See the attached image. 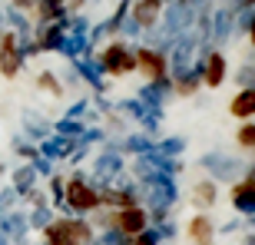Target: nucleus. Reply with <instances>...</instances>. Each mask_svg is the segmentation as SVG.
<instances>
[{"instance_id": "obj_1", "label": "nucleus", "mask_w": 255, "mask_h": 245, "mask_svg": "<svg viewBox=\"0 0 255 245\" xmlns=\"http://www.w3.org/2000/svg\"><path fill=\"white\" fill-rule=\"evenodd\" d=\"M63 216H83L90 219L100 212V186H96L83 169H73L63 182Z\"/></svg>"}, {"instance_id": "obj_2", "label": "nucleus", "mask_w": 255, "mask_h": 245, "mask_svg": "<svg viewBox=\"0 0 255 245\" xmlns=\"http://www.w3.org/2000/svg\"><path fill=\"white\" fill-rule=\"evenodd\" d=\"M136 43L129 40H110L103 50L93 53V63L100 70V76H113V80H123V76L136 73Z\"/></svg>"}, {"instance_id": "obj_3", "label": "nucleus", "mask_w": 255, "mask_h": 245, "mask_svg": "<svg viewBox=\"0 0 255 245\" xmlns=\"http://www.w3.org/2000/svg\"><path fill=\"white\" fill-rule=\"evenodd\" d=\"M136 73L146 80V83H169V53L166 50H156L149 43H136Z\"/></svg>"}, {"instance_id": "obj_4", "label": "nucleus", "mask_w": 255, "mask_h": 245, "mask_svg": "<svg viewBox=\"0 0 255 245\" xmlns=\"http://www.w3.org/2000/svg\"><path fill=\"white\" fill-rule=\"evenodd\" d=\"M23 66H27V57H23V47H20V33L17 30H3L0 33V76L17 80Z\"/></svg>"}, {"instance_id": "obj_5", "label": "nucleus", "mask_w": 255, "mask_h": 245, "mask_svg": "<svg viewBox=\"0 0 255 245\" xmlns=\"http://www.w3.org/2000/svg\"><path fill=\"white\" fill-rule=\"evenodd\" d=\"M100 186V209H132L142 206L139 189L132 182H96Z\"/></svg>"}, {"instance_id": "obj_6", "label": "nucleus", "mask_w": 255, "mask_h": 245, "mask_svg": "<svg viewBox=\"0 0 255 245\" xmlns=\"http://www.w3.org/2000/svg\"><path fill=\"white\" fill-rule=\"evenodd\" d=\"M196 70L202 76V86H212V90L222 86L226 76H229V63L222 57V50H216V47H202V53L196 60Z\"/></svg>"}, {"instance_id": "obj_7", "label": "nucleus", "mask_w": 255, "mask_h": 245, "mask_svg": "<svg viewBox=\"0 0 255 245\" xmlns=\"http://www.w3.org/2000/svg\"><path fill=\"white\" fill-rule=\"evenodd\" d=\"M199 166L209 172L212 182H232L239 176V169H242V162H239L236 156H226V152H206V156L199 159Z\"/></svg>"}, {"instance_id": "obj_8", "label": "nucleus", "mask_w": 255, "mask_h": 245, "mask_svg": "<svg viewBox=\"0 0 255 245\" xmlns=\"http://www.w3.org/2000/svg\"><path fill=\"white\" fill-rule=\"evenodd\" d=\"M162 13H166V0H132V7H129V20L142 33H152L159 27Z\"/></svg>"}, {"instance_id": "obj_9", "label": "nucleus", "mask_w": 255, "mask_h": 245, "mask_svg": "<svg viewBox=\"0 0 255 245\" xmlns=\"http://www.w3.org/2000/svg\"><path fill=\"white\" fill-rule=\"evenodd\" d=\"M33 47L37 53H63V43H66V20L60 23H40L33 30Z\"/></svg>"}, {"instance_id": "obj_10", "label": "nucleus", "mask_w": 255, "mask_h": 245, "mask_svg": "<svg viewBox=\"0 0 255 245\" xmlns=\"http://www.w3.org/2000/svg\"><path fill=\"white\" fill-rule=\"evenodd\" d=\"M229 202L239 216L255 219V182L252 179H236L232 189H229Z\"/></svg>"}, {"instance_id": "obj_11", "label": "nucleus", "mask_w": 255, "mask_h": 245, "mask_svg": "<svg viewBox=\"0 0 255 245\" xmlns=\"http://www.w3.org/2000/svg\"><path fill=\"white\" fill-rule=\"evenodd\" d=\"M20 122H23V136H27V142H43L53 136V120L43 113H37V110H23V116H20Z\"/></svg>"}, {"instance_id": "obj_12", "label": "nucleus", "mask_w": 255, "mask_h": 245, "mask_svg": "<svg viewBox=\"0 0 255 245\" xmlns=\"http://www.w3.org/2000/svg\"><path fill=\"white\" fill-rule=\"evenodd\" d=\"M216 222L206 216V212H196V216L186 222V236L192 245H216Z\"/></svg>"}, {"instance_id": "obj_13", "label": "nucleus", "mask_w": 255, "mask_h": 245, "mask_svg": "<svg viewBox=\"0 0 255 245\" xmlns=\"http://www.w3.org/2000/svg\"><path fill=\"white\" fill-rule=\"evenodd\" d=\"M199 86H202V76H199V70L192 66V70H172L169 73V90L172 96H196L199 93Z\"/></svg>"}, {"instance_id": "obj_14", "label": "nucleus", "mask_w": 255, "mask_h": 245, "mask_svg": "<svg viewBox=\"0 0 255 245\" xmlns=\"http://www.w3.org/2000/svg\"><path fill=\"white\" fill-rule=\"evenodd\" d=\"M76 149H80V142H76V139H66V136H57V132H53L50 139L40 142V156H43V159H50V162L70 159Z\"/></svg>"}, {"instance_id": "obj_15", "label": "nucleus", "mask_w": 255, "mask_h": 245, "mask_svg": "<svg viewBox=\"0 0 255 245\" xmlns=\"http://www.w3.org/2000/svg\"><path fill=\"white\" fill-rule=\"evenodd\" d=\"M123 172V152H100L93 162V182H116V176Z\"/></svg>"}, {"instance_id": "obj_16", "label": "nucleus", "mask_w": 255, "mask_h": 245, "mask_svg": "<svg viewBox=\"0 0 255 245\" xmlns=\"http://www.w3.org/2000/svg\"><path fill=\"white\" fill-rule=\"evenodd\" d=\"M232 30H236V13H232V10H216V13L209 17V47L219 50V43H222Z\"/></svg>"}, {"instance_id": "obj_17", "label": "nucleus", "mask_w": 255, "mask_h": 245, "mask_svg": "<svg viewBox=\"0 0 255 245\" xmlns=\"http://www.w3.org/2000/svg\"><path fill=\"white\" fill-rule=\"evenodd\" d=\"M216 199H219V186L212 179H199L196 186H192V206L199 209V212H206V209H212L216 206Z\"/></svg>"}, {"instance_id": "obj_18", "label": "nucleus", "mask_w": 255, "mask_h": 245, "mask_svg": "<svg viewBox=\"0 0 255 245\" xmlns=\"http://www.w3.org/2000/svg\"><path fill=\"white\" fill-rule=\"evenodd\" d=\"M229 113L236 116V120H252L255 116V86H246V90H239V93L232 96Z\"/></svg>"}, {"instance_id": "obj_19", "label": "nucleus", "mask_w": 255, "mask_h": 245, "mask_svg": "<svg viewBox=\"0 0 255 245\" xmlns=\"http://www.w3.org/2000/svg\"><path fill=\"white\" fill-rule=\"evenodd\" d=\"M10 179H13V192H17L20 199L27 196L30 189H37V182H40V172L33 169V166H30V162H23V166H20V169H13V176H10Z\"/></svg>"}, {"instance_id": "obj_20", "label": "nucleus", "mask_w": 255, "mask_h": 245, "mask_svg": "<svg viewBox=\"0 0 255 245\" xmlns=\"http://www.w3.org/2000/svg\"><path fill=\"white\" fill-rule=\"evenodd\" d=\"M66 232H70V239H73L76 245H90L96 239V229L90 226V219H83V216H66Z\"/></svg>"}, {"instance_id": "obj_21", "label": "nucleus", "mask_w": 255, "mask_h": 245, "mask_svg": "<svg viewBox=\"0 0 255 245\" xmlns=\"http://www.w3.org/2000/svg\"><path fill=\"white\" fill-rule=\"evenodd\" d=\"M73 73L83 80V83H90L93 90H103V80H100V70H96V63H93V57H80V60H73Z\"/></svg>"}, {"instance_id": "obj_22", "label": "nucleus", "mask_w": 255, "mask_h": 245, "mask_svg": "<svg viewBox=\"0 0 255 245\" xmlns=\"http://www.w3.org/2000/svg\"><path fill=\"white\" fill-rule=\"evenodd\" d=\"M152 146H156V139L152 136H146V132H132L129 139L123 142V156H149L152 152Z\"/></svg>"}, {"instance_id": "obj_23", "label": "nucleus", "mask_w": 255, "mask_h": 245, "mask_svg": "<svg viewBox=\"0 0 255 245\" xmlns=\"http://www.w3.org/2000/svg\"><path fill=\"white\" fill-rule=\"evenodd\" d=\"M57 216L53 209H27V229H33V232H43V229L50 226V219Z\"/></svg>"}, {"instance_id": "obj_24", "label": "nucleus", "mask_w": 255, "mask_h": 245, "mask_svg": "<svg viewBox=\"0 0 255 245\" xmlns=\"http://www.w3.org/2000/svg\"><path fill=\"white\" fill-rule=\"evenodd\" d=\"M37 86L43 93H53V96H63V83H60V76L53 70H40L37 73Z\"/></svg>"}, {"instance_id": "obj_25", "label": "nucleus", "mask_w": 255, "mask_h": 245, "mask_svg": "<svg viewBox=\"0 0 255 245\" xmlns=\"http://www.w3.org/2000/svg\"><path fill=\"white\" fill-rule=\"evenodd\" d=\"M63 182H66V176H60V172H53L47 179V192H50V199H53V212H60L63 209Z\"/></svg>"}, {"instance_id": "obj_26", "label": "nucleus", "mask_w": 255, "mask_h": 245, "mask_svg": "<svg viewBox=\"0 0 255 245\" xmlns=\"http://www.w3.org/2000/svg\"><path fill=\"white\" fill-rule=\"evenodd\" d=\"M13 152H17L23 162H30V166L40 159V146H37V142H23V139H17V142H13Z\"/></svg>"}, {"instance_id": "obj_27", "label": "nucleus", "mask_w": 255, "mask_h": 245, "mask_svg": "<svg viewBox=\"0 0 255 245\" xmlns=\"http://www.w3.org/2000/svg\"><path fill=\"white\" fill-rule=\"evenodd\" d=\"M236 142H239V149H249V152H255V122H246V126H239V132H236Z\"/></svg>"}, {"instance_id": "obj_28", "label": "nucleus", "mask_w": 255, "mask_h": 245, "mask_svg": "<svg viewBox=\"0 0 255 245\" xmlns=\"http://www.w3.org/2000/svg\"><path fill=\"white\" fill-rule=\"evenodd\" d=\"M162 242V236H159V229H142L139 236H132V239H126V245H159Z\"/></svg>"}, {"instance_id": "obj_29", "label": "nucleus", "mask_w": 255, "mask_h": 245, "mask_svg": "<svg viewBox=\"0 0 255 245\" xmlns=\"http://www.w3.org/2000/svg\"><path fill=\"white\" fill-rule=\"evenodd\" d=\"M236 83L239 90H246V86H255V63H246L236 70Z\"/></svg>"}, {"instance_id": "obj_30", "label": "nucleus", "mask_w": 255, "mask_h": 245, "mask_svg": "<svg viewBox=\"0 0 255 245\" xmlns=\"http://www.w3.org/2000/svg\"><path fill=\"white\" fill-rule=\"evenodd\" d=\"M23 199H27V206H33V209H50V202H47V192H43V189H30V192H27V196H23Z\"/></svg>"}, {"instance_id": "obj_31", "label": "nucleus", "mask_w": 255, "mask_h": 245, "mask_svg": "<svg viewBox=\"0 0 255 245\" xmlns=\"http://www.w3.org/2000/svg\"><path fill=\"white\" fill-rule=\"evenodd\" d=\"M10 7L20 10V13H30V10L37 7V0H10Z\"/></svg>"}, {"instance_id": "obj_32", "label": "nucleus", "mask_w": 255, "mask_h": 245, "mask_svg": "<svg viewBox=\"0 0 255 245\" xmlns=\"http://www.w3.org/2000/svg\"><path fill=\"white\" fill-rule=\"evenodd\" d=\"M246 37H249V43L255 47V13L249 17V27H246Z\"/></svg>"}, {"instance_id": "obj_33", "label": "nucleus", "mask_w": 255, "mask_h": 245, "mask_svg": "<svg viewBox=\"0 0 255 245\" xmlns=\"http://www.w3.org/2000/svg\"><path fill=\"white\" fill-rule=\"evenodd\" d=\"M255 0H236V10H252Z\"/></svg>"}, {"instance_id": "obj_34", "label": "nucleus", "mask_w": 255, "mask_h": 245, "mask_svg": "<svg viewBox=\"0 0 255 245\" xmlns=\"http://www.w3.org/2000/svg\"><path fill=\"white\" fill-rule=\"evenodd\" d=\"M239 245H255V232H246V236H242V242Z\"/></svg>"}, {"instance_id": "obj_35", "label": "nucleus", "mask_w": 255, "mask_h": 245, "mask_svg": "<svg viewBox=\"0 0 255 245\" xmlns=\"http://www.w3.org/2000/svg\"><path fill=\"white\" fill-rule=\"evenodd\" d=\"M0 33H3V23H0Z\"/></svg>"}, {"instance_id": "obj_36", "label": "nucleus", "mask_w": 255, "mask_h": 245, "mask_svg": "<svg viewBox=\"0 0 255 245\" xmlns=\"http://www.w3.org/2000/svg\"><path fill=\"white\" fill-rule=\"evenodd\" d=\"M252 63H255V60H252Z\"/></svg>"}]
</instances>
